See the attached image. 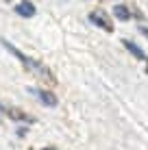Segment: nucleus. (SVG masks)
<instances>
[{
	"mask_svg": "<svg viewBox=\"0 0 148 150\" xmlns=\"http://www.w3.org/2000/svg\"><path fill=\"white\" fill-rule=\"evenodd\" d=\"M89 22L94 24V26L107 30V33H113V24H111V20L107 18L103 11H91V13H89Z\"/></svg>",
	"mask_w": 148,
	"mask_h": 150,
	"instance_id": "nucleus-3",
	"label": "nucleus"
},
{
	"mask_svg": "<svg viewBox=\"0 0 148 150\" xmlns=\"http://www.w3.org/2000/svg\"><path fill=\"white\" fill-rule=\"evenodd\" d=\"M42 150H59V148H52V146H48V148H42Z\"/></svg>",
	"mask_w": 148,
	"mask_h": 150,
	"instance_id": "nucleus-9",
	"label": "nucleus"
},
{
	"mask_svg": "<svg viewBox=\"0 0 148 150\" xmlns=\"http://www.w3.org/2000/svg\"><path fill=\"white\" fill-rule=\"evenodd\" d=\"M28 94L30 96H35L39 102H42L44 107H57L59 105V98L52 94V91H48V89H37V87H28Z\"/></svg>",
	"mask_w": 148,
	"mask_h": 150,
	"instance_id": "nucleus-2",
	"label": "nucleus"
},
{
	"mask_svg": "<svg viewBox=\"0 0 148 150\" xmlns=\"http://www.w3.org/2000/svg\"><path fill=\"white\" fill-rule=\"evenodd\" d=\"M122 44H124V48L129 50V52L133 54L135 59H140V61H142V59H146L144 50H142V48H140V46H137V44H133V41H129V39H122Z\"/></svg>",
	"mask_w": 148,
	"mask_h": 150,
	"instance_id": "nucleus-7",
	"label": "nucleus"
},
{
	"mask_svg": "<svg viewBox=\"0 0 148 150\" xmlns=\"http://www.w3.org/2000/svg\"><path fill=\"white\" fill-rule=\"evenodd\" d=\"M15 13L20 15V18H33L35 13V4L30 2V0H22V2H18V7H15Z\"/></svg>",
	"mask_w": 148,
	"mask_h": 150,
	"instance_id": "nucleus-5",
	"label": "nucleus"
},
{
	"mask_svg": "<svg viewBox=\"0 0 148 150\" xmlns=\"http://www.w3.org/2000/svg\"><path fill=\"white\" fill-rule=\"evenodd\" d=\"M140 33H142V35H146V37H148V28H146V26H140Z\"/></svg>",
	"mask_w": 148,
	"mask_h": 150,
	"instance_id": "nucleus-8",
	"label": "nucleus"
},
{
	"mask_svg": "<svg viewBox=\"0 0 148 150\" xmlns=\"http://www.w3.org/2000/svg\"><path fill=\"white\" fill-rule=\"evenodd\" d=\"M0 44H2V46H4V48H7V50H9V52H11V54L15 57V59H18V61H20V63H22V65H24V68H26V70L30 72V74H35V76H37V79H39V81H44V83H48V85H57V79H55V74H52V72H50L48 68H46V65L42 63V61H35V59H30V57H28V54H24V52H20V50H18V48H15V46H13V44H9V41H7V39H0Z\"/></svg>",
	"mask_w": 148,
	"mask_h": 150,
	"instance_id": "nucleus-1",
	"label": "nucleus"
},
{
	"mask_svg": "<svg viewBox=\"0 0 148 150\" xmlns=\"http://www.w3.org/2000/svg\"><path fill=\"white\" fill-rule=\"evenodd\" d=\"M113 15L118 20H122V22H129V20L133 18V13H131V9L126 7V4H115L113 7Z\"/></svg>",
	"mask_w": 148,
	"mask_h": 150,
	"instance_id": "nucleus-6",
	"label": "nucleus"
},
{
	"mask_svg": "<svg viewBox=\"0 0 148 150\" xmlns=\"http://www.w3.org/2000/svg\"><path fill=\"white\" fill-rule=\"evenodd\" d=\"M0 111H2V113H7V115L11 117V120H15V122H28V124H33V122H35L33 117L26 115L24 111L13 109V107H7V105H2V102H0Z\"/></svg>",
	"mask_w": 148,
	"mask_h": 150,
	"instance_id": "nucleus-4",
	"label": "nucleus"
}]
</instances>
